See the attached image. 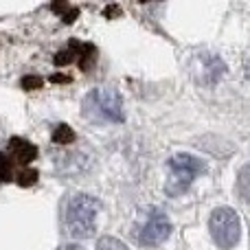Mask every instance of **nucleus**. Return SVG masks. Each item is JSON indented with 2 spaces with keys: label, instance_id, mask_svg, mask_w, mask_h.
I'll use <instances>...</instances> for the list:
<instances>
[{
  "label": "nucleus",
  "instance_id": "nucleus-1",
  "mask_svg": "<svg viewBox=\"0 0 250 250\" xmlns=\"http://www.w3.org/2000/svg\"><path fill=\"white\" fill-rule=\"evenodd\" d=\"M99 211V202L92 195L79 193L70 198L66 207V230L75 239H88L95 235V220Z\"/></svg>",
  "mask_w": 250,
  "mask_h": 250
},
{
  "label": "nucleus",
  "instance_id": "nucleus-2",
  "mask_svg": "<svg viewBox=\"0 0 250 250\" xmlns=\"http://www.w3.org/2000/svg\"><path fill=\"white\" fill-rule=\"evenodd\" d=\"M83 114L92 121L121 123L125 119L121 95L110 88H97L83 99Z\"/></svg>",
  "mask_w": 250,
  "mask_h": 250
},
{
  "label": "nucleus",
  "instance_id": "nucleus-3",
  "mask_svg": "<svg viewBox=\"0 0 250 250\" xmlns=\"http://www.w3.org/2000/svg\"><path fill=\"white\" fill-rule=\"evenodd\" d=\"M204 173V163L191 154H176L169 158V180H167V195L185 193L195 178Z\"/></svg>",
  "mask_w": 250,
  "mask_h": 250
},
{
  "label": "nucleus",
  "instance_id": "nucleus-4",
  "mask_svg": "<svg viewBox=\"0 0 250 250\" xmlns=\"http://www.w3.org/2000/svg\"><path fill=\"white\" fill-rule=\"evenodd\" d=\"M208 229L220 248H235L242 237V220L239 215L229 207H220L211 213L208 220Z\"/></svg>",
  "mask_w": 250,
  "mask_h": 250
},
{
  "label": "nucleus",
  "instance_id": "nucleus-5",
  "mask_svg": "<svg viewBox=\"0 0 250 250\" xmlns=\"http://www.w3.org/2000/svg\"><path fill=\"white\" fill-rule=\"evenodd\" d=\"M171 233V222L165 215L160 208H149L143 217L141 226L136 230V237L143 246H154V244H160L169 237Z\"/></svg>",
  "mask_w": 250,
  "mask_h": 250
},
{
  "label": "nucleus",
  "instance_id": "nucleus-6",
  "mask_svg": "<svg viewBox=\"0 0 250 250\" xmlns=\"http://www.w3.org/2000/svg\"><path fill=\"white\" fill-rule=\"evenodd\" d=\"M200 73H198V77H202V82L204 83H215L217 79L222 77V73H224V62L220 60V57H215V55H204V57H200Z\"/></svg>",
  "mask_w": 250,
  "mask_h": 250
},
{
  "label": "nucleus",
  "instance_id": "nucleus-7",
  "mask_svg": "<svg viewBox=\"0 0 250 250\" xmlns=\"http://www.w3.org/2000/svg\"><path fill=\"white\" fill-rule=\"evenodd\" d=\"M9 151H11L13 160L20 163V165L31 163V160L38 156L35 145L33 143H29V141H24V138H11V141H9Z\"/></svg>",
  "mask_w": 250,
  "mask_h": 250
},
{
  "label": "nucleus",
  "instance_id": "nucleus-8",
  "mask_svg": "<svg viewBox=\"0 0 250 250\" xmlns=\"http://www.w3.org/2000/svg\"><path fill=\"white\" fill-rule=\"evenodd\" d=\"M79 51H82V42H77V40H70L68 48L55 55V64L57 66H64V64H70L73 60H79Z\"/></svg>",
  "mask_w": 250,
  "mask_h": 250
},
{
  "label": "nucleus",
  "instance_id": "nucleus-9",
  "mask_svg": "<svg viewBox=\"0 0 250 250\" xmlns=\"http://www.w3.org/2000/svg\"><path fill=\"white\" fill-rule=\"evenodd\" d=\"M97 62V48L92 44H82V51H79V66L82 70H90Z\"/></svg>",
  "mask_w": 250,
  "mask_h": 250
},
{
  "label": "nucleus",
  "instance_id": "nucleus-10",
  "mask_svg": "<svg viewBox=\"0 0 250 250\" xmlns=\"http://www.w3.org/2000/svg\"><path fill=\"white\" fill-rule=\"evenodd\" d=\"M53 11L62 13V20H64L66 24H68V22H73L75 18H77V9H70L66 0H53Z\"/></svg>",
  "mask_w": 250,
  "mask_h": 250
},
{
  "label": "nucleus",
  "instance_id": "nucleus-11",
  "mask_svg": "<svg viewBox=\"0 0 250 250\" xmlns=\"http://www.w3.org/2000/svg\"><path fill=\"white\" fill-rule=\"evenodd\" d=\"M53 141H55L57 145H68V143L75 141V132L68 125H57L55 132H53Z\"/></svg>",
  "mask_w": 250,
  "mask_h": 250
},
{
  "label": "nucleus",
  "instance_id": "nucleus-12",
  "mask_svg": "<svg viewBox=\"0 0 250 250\" xmlns=\"http://www.w3.org/2000/svg\"><path fill=\"white\" fill-rule=\"evenodd\" d=\"M16 182L20 187H31L38 182V171L35 169H22V171H18L16 176Z\"/></svg>",
  "mask_w": 250,
  "mask_h": 250
},
{
  "label": "nucleus",
  "instance_id": "nucleus-13",
  "mask_svg": "<svg viewBox=\"0 0 250 250\" xmlns=\"http://www.w3.org/2000/svg\"><path fill=\"white\" fill-rule=\"evenodd\" d=\"M237 187H239V193H242L246 200H250V165H248L246 169H244L242 173H239Z\"/></svg>",
  "mask_w": 250,
  "mask_h": 250
},
{
  "label": "nucleus",
  "instance_id": "nucleus-14",
  "mask_svg": "<svg viewBox=\"0 0 250 250\" xmlns=\"http://www.w3.org/2000/svg\"><path fill=\"white\" fill-rule=\"evenodd\" d=\"M97 250H127V246L114 237H104V239H99V244H97Z\"/></svg>",
  "mask_w": 250,
  "mask_h": 250
},
{
  "label": "nucleus",
  "instance_id": "nucleus-15",
  "mask_svg": "<svg viewBox=\"0 0 250 250\" xmlns=\"http://www.w3.org/2000/svg\"><path fill=\"white\" fill-rule=\"evenodd\" d=\"M9 178H11V160L0 154V182H7Z\"/></svg>",
  "mask_w": 250,
  "mask_h": 250
},
{
  "label": "nucleus",
  "instance_id": "nucleus-16",
  "mask_svg": "<svg viewBox=\"0 0 250 250\" xmlns=\"http://www.w3.org/2000/svg\"><path fill=\"white\" fill-rule=\"evenodd\" d=\"M40 86H42V79L40 77H33V75H31V77L22 79V88H26V90H35V88H40Z\"/></svg>",
  "mask_w": 250,
  "mask_h": 250
},
{
  "label": "nucleus",
  "instance_id": "nucleus-17",
  "mask_svg": "<svg viewBox=\"0 0 250 250\" xmlns=\"http://www.w3.org/2000/svg\"><path fill=\"white\" fill-rule=\"evenodd\" d=\"M60 250H83V248L77 246V244H68V246H62Z\"/></svg>",
  "mask_w": 250,
  "mask_h": 250
},
{
  "label": "nucleus",
  "instance_id": "nucleus-18",
  "mask_svg": "<svg viewBox=\"0 0 250 250\" xmlns=\"http://www.w3.org/2000/svg\"><path fill=\"white\" fill-rule=\"evenodd\" d=\"M53 82H70V77H62V75H55V77H53Z\"/></svg>",
  "mask_w": 250,
  "mask_h": 250
},
{
  "label": "nucleus",
  "instance_id": "nucleus-19",
  "mask_svg": "<svg viewBox=\"0 0 250 250\" xmlns=\"http://www.w3.org/2000/svg\"><path fill=\"white\" fill-rule=\"evenodd\" d=\"M143 2H145V0H143Z\"/></svg>",
  "mask_w": 250,
  "mask_h": 250
}]
</instances>
